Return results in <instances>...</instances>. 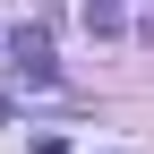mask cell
I'll use <instances>...</instances> for the list:
<instances>
[{
    "instance_id": "7a4b0ae2",
    "label": "cell",
    "mask_w": 154,
    "mask_h": 154,
    "mask_svg": "<svg viewBox=\"0 0 154 154\" xmlns=\"http://www.w3.org/2000/svg\"><path fill=\"white\" fill-rule=\"evenodd\" d=\"M120 26H128V17L111 9V0H86V34H120Z\"/></svg>"
},
{
    "instance_id": "3957f363",
    "label": "cell",
    "mask_w": 154,
    "mask_h": 154,
    "mask_svg": "<svg viewBox=\"0 0 154 154\" xmlns=\"http://www.w3.org/2000/svg\"><path fill=\"white\" fill-rule=\"evenodd\" d=\"M34 154H69V146H60V137H34Z\"/></svg>"
},
{
    "instance_id": "277c9868",
    "label": "cell",
    "mask_w": 154,
    "mask_h": 154,
    "mask_svg": "<svg viewBox=\"0 0 154 154\" xmlns=\"http://www.w3.org/2000/svg\"><path fill=\"white\" fill-rule=\"evenodd\" d=\"M0 128H9V103H0Z\"/></svg>"
},
{
    "instance_id": "6da1fadb",
    "label": "cell",
    "mask_w": 154,
    "mask_h": 154,
    "mask_svg": "<svg viewBox=\"0 0 154 154\" xmlns=\"http://www.w3.org/2000/svg\"><path fill=\"white\" fill-rule=\"evenodd\" d=\"M9 51H17V69H26L34 86H51V43H43V26H17V34H9Z\"/></svg>"
}]
</instances>
